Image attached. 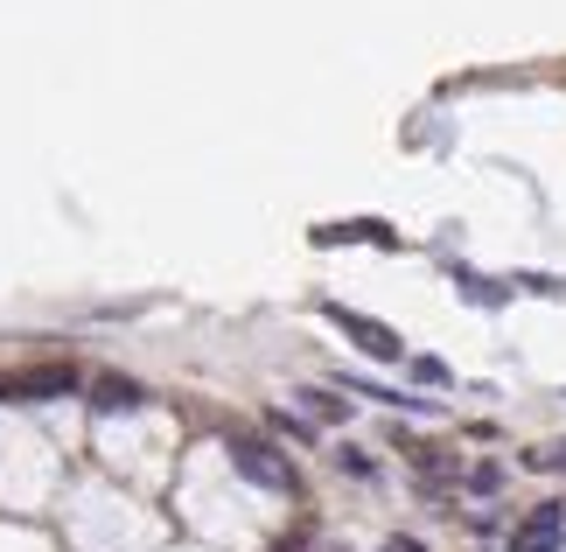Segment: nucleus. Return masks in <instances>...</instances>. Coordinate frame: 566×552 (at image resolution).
Instances as JSON below:
<instances>
[{"label": "nucleus", "mask_w": 566, "mask_h": 552, "mask_svg": "<svg viewBox=\"0 0 566 552\" xmlns=\"http://www.w3.org/2000/svg\"><path fill=\"white\" fill-rule=\"evenodd\" d=\"M140 399H147V392H140L134 378H92V406H98V413H134Z\"/></svg>", "instance_id": "5"}, {"label": "nucleus", "mask_w": 566, "mask_h": 552, "mask_svg": "<svg viewBox=\"0 0 566 552\" xmlns=\"http://www.w3.org/2000/svg\"><path fill=\"white\" fill-rule=\"evenodd\" d=\"M329 322H336V329H350V336H357V350H371V357H385V364H391V357H399V350H406V343L391 336L385 322L357 315V308H329Z\"/></svg>", "instance_id": "3"}, {"label": "nucleus", "mask_w": 566, "mask_h": 552, "mask_svg": "<svg viewBox=\"0 0 566 552\" xmlns=\"http://www.w3.org/2000/svg\"><path fill=\"white\" fill-rule=\"evenodd\" d=\"M231 469L245 476V482H259V490H294V469L280 461V448H266V440H245V434H238L231 440Z\"/></svg>", "instance_id": "2"}, {"label": "nucleus", "mask_w": 566, "mask_h": 552, "mask_svg": "<svg viewBox=\"0 0 566 552\" xmlns=\"http://www.w3.org/2000/svg\"><path fill=\"white\" fill-rule=\"evenodd\" d=\"M77 371L71 364H35V371H0V406H42V399H71Z\"/></svg>", "instance_id": "1"}, {"label": "nucleus", "mask_w": 566, "mask_h": 552, "mask_svg": "<svg viewBox=\"0 0 566 552\" xmlns=\"http://www.w3.org/2000/svg\"><path fill=\"white\" fill-rule=\"evenodd\" d=\"M559 532H566V511H559V503H546V511H532V518L511 532V545H517V552H553Z\"/></svg>", "instance_id": "4"}, {"label": "nucleus", "mask_w": 566, "mask_h": 552, "mask_svg": "<svg viewBox=\"0 0 566 552\" xmlns=\"http://www.w3.org/2000/svg\"><path fill=\"white\" fill-rule=\"evenodd\" d=\"M385 552H420V539H391V545H385Z\"/></svg>", "instance_id": "6"}]
</instances>
